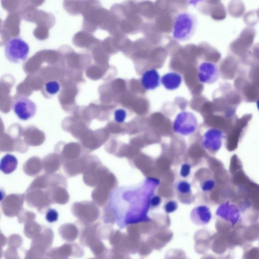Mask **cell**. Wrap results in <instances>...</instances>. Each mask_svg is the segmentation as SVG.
<instances>
[{"mask_svg": "<svg viewBox=\"0 0 259 259\" xmlns=\"http://www.w3.org/2000/svg\"><path fill=\"white\" fill-rule=\"evenodd\" d=\"M216 214L223 220L235 226L241 219L240 210L238 206L227 201L221 204L216 211Z\"/></svg>", "mask_w": 259, "mask_h": 259, "instance_id": "cell-13", "label": "cell"}, {"mask_svg": "<svg viewBox=\"0 0 259 259\" xmlns=\"http://www.w3.org/2000/svg\"><path fill=\"white\" fill-rule=\"evenodd\" d=\"M257 106L258 109L259 110V100L257 102Z\"/></svg>", "mask_w": 259, "mask_h": 259, "instance_id": "cell-37", "label": "cell"}, {"mask_svg": "<svg viewBox=\"0 0 259 259\" xmlns=\"http://www.w3.org/2000/svg\"><path fill=\"white\" fill-rule=\"evenodd\" d=\"M178 208L177 202L174 200H169L166 202L164 206L163 209L165 212L170 213L175 212Z\"/></svg>", "mask_w": 259, "mask_h": 259, "instance_id": "cell-31", "label": "cell"}, {"mask_svg": "<svg viewBox=\"0 0 259 259\" xmlns=\"http://www.w3.org/2000/svg\"><path fill=\"white\" fill-rule=\"evenodd\" d=\"M71 212L83 225L93 224L99 217L100 211L94 201L76 202L71 206Z\"/></svg>", "mask_w": 259, "mask_h": 259, "instance_id": "cell-5", "label": "cell"}, {"mask_svg": "<svg viewBox=\"0 0 259 259\" xmlns=\"http://www.w3.org/2000/svg\"><path fill=\"white\" fill-rule=\"evenodd\" d=\"M224 133L219 129L210 128L201 137L203 147L211 153L217 152L221 147Z\"/></svg>", "mask_w": 259, "mask_h": 259, "instance_id": "cell-11", "label": "cell"}, {"mask_svg": "<svg viewBox=\"0 0 259 259\" xmlns=\"http://www.w3.org/2000/svg\"><path fill=\"white\" fill-rule=\"evenodd\" d=\"M25 198L23 194H11L1 200V208L3 213L7 217L17 216L23 209Z\"/></svg>", "mask_w": 259, "mask_h": 259, "instance_id": "cell-10", "label": "cell"}, {"mask_svg": "<svg viewBox=\"0 0 259 259\" xmlns=\"http://www.w3.org/2000/svg\"><path fill=\"white\" fill-rule=\"evenodd\" d=\"M54 233L52 229L42 226L41 232L32 239L31 247L25 252V258L45 257L53 243Z\"/></svg>", "mask_w": 259, "mask_h": 259, "instance_id": "cell-3", "label": "cell"}, {"mask_svg": "<svg viewBox=\"0 0 259 259\" xmlns=\"http://www.w3.org/2000/svg\"><path fill=\"white\" fill-rule=\"evenodd\" d=\"M161 201V198L158 195H153L150 199V206L156 207L159 205Z\"/></svg>", "mask_w": 259, "mask_h": 259, "instance_id": "cell-35", "label": "cell"}, {"mask_svg": "<svg viewBox=\"0 0 259 259\" xmlns=\"http://www.w3.org/2000/svg\"><path fill=\"white\" fill-rule=\"evenodd\" d=\"M62 162L57 157L53 159L46 158L42 161V167L46 173L53 174L60 168Z\"/></svg>", "mask_w": 259, "mask_h": 259, "instance_id": "cell-25", "label": "cell"}, {"mask_svg": "<svg viewBox=\"0 0 259 259\" xmlns=\"http://www.w3.org/2000/svg\"><path fill=\"white\" fill-rule=\"evenodd\" d=\"M212 218L211 212L208 207L200 205L194 208L190 213V219L195 224L204 225L207 224Z\"/></svg>", "mask_w": 259, "mask_h": 259, "instance_id": "cell-17", "label": "cell"}, {"mask_svg": "<svg viewBox=\"0 0 259 259\" xmlns=\"http://www.w3.org/2000/svg\"><path fill=\"white\" fill-rule=\"evenodd\" d=\"M191 169V166L190 164L184 163L181 166L180 175L183 178H187L190 174Z\"/></svg>", "mask_w": 259, "mask_h": 259, "instance_id": "cell-33", "label": "cell"}, {"mask_svg": "<svg viewBox=\"0 0 259 259\" xmlns=\"http://www.w3.org/2000/svg\"><path fill=\"white\" fill-rule=\"evenodd\" d=\"M18 222L20 224L25 223L29 220H34L35 214L32 212L22 209L17 215Z\"/></svg>", "mask_w": 259, "mask_h": 259, "instance_id": "cell-27", "label": "cell"}, {"mask_svg": "<svg viewBox=\"0 0 259 259\" xmlns=\"http://www.w3.org/2000/svg\"><path fill=\"white\" fill-rule=\"evenodd\" d=\"M24 194L27 204L39 212L47 210L51 205L47 190L28 187Z\"/></svg>", "mask_w": 259, "mask_h": 259, "instance_id": "cell-7", "label": "cell"}, {"mask_svg": "<svg viewBox=\"0 0 259 259\" xmlns=\"http://www.w3.org/2000/svg\"><path fill=\"white\" fill-rule=\"evenodd\" d=\"M58 219V212L53 208H49L46 214V220L49 223H53L57 221Z\"/></svg>", "mask_w": 259, "mask_h": 259, "instance_id": "cell-30", "label": "cell"}, {"mask_svg": "<svg viewBox=\"0 0 259 259\" xmlns=\"http://www.w3.org/2000/svg\"><path fill=\"white\" fill-rule=\"evenodd\" d=\"M102 169L98 159L91 157L87 169L83 173V181L88 186L95 187L101 178Z\"/></svg>", "mask_w": 259, "mask_h": 259, "instance_id": "cell-14", "label": "cell"}, {"mask_svg": "<svg viewBox=\"0 0 259 259\" xmlns=\"http://www.w3.org/2000/svg\"><path fill=\"white\" fill-rule=\"evenodd\" d=\"M67 187L55 186L47 189L50 201L51 203L65 204L69 199V195L66 190Z\"/></svg>", "mask_w": 259, "mask_h": 259, "instance_id": "cell-18", "label": "cell"}, {"mask_svg": "<svg viewBox=\"0 0 259 259\" xmlns=\"http://www.w3.org/2000/svg\"><path fill=\"white\" fill-rule=\"evenodd\" d=\"M215 183L213 180L208 179L204 181L201 185V188L203 192L211 191L215 187Z\"/></svg>", "mask_w": 259, "mask_h": 259, "instance_id": "cell-32", "label": "cell"}, {"mask_svg": "<svg viewBox=\"0 0 259 259\" xmlns=\"http://www.w3.org/2000/svg\"><path fill=\"white\" fill-rule=\"evenodd\" d=\"M127 117L126 111L123 108H118L114 110V119L118 123L124 122Z\"/></svg>", "mask_w": 259, "mask_h": 259, "instance_id": "cell-28", "label": "cell"}, {"mask_svg": "<svg viewBox=\"0 0 259 259\" xmlns=\"http://www.w3.org/2000/svg\"><path fill=\"white\" fill-rule=\"evenodd\" d=\"M159 184L158 179L147 178L137 185L114 189L103 210L104 222H116L122 229L130 224L149 221L148 212L150 199Z\"/></svg>", "mask_w": 259, "mask_h": 259, "instance_id": "cell-1", "label": "cell"}, {"mask_svg": "<svg viewBox=\"0 0 259 259\" xmlns=\"http://www.w3.org/2000/svg\"><path fill=\"white\" fill-rule=\"evenodd\" d=\"M4 255L6 258H19L17 252V248L13 247H9L5 252Z\"/></svg>", "mask_w": 259, "mask_h": 259, "instance_id": "cell-34", "label": "cell"}, {"mask_svg": "<svg viewBox=\"0 0 259 259\" xmlns=\"http://www.w3.org/2000/svg\"><path fill=\"white\" fill-rule=\"evenodd\" d=\"M42 227L34 220H29L25 223L24 234L29 238L32 239L41 231Z\"/></svg>", "mask_w": 259, "mask_h": 259, "instance_id": "cell-24", "label": "cell"}, {"mask_svg": "<svg viewBox=\"0 0 259 259\" xmlns=\"http://www.w3.org/2000/svg\"><path fill=\"white\" fill-rule=\"evenodd\" d=\"M140 83L145 91L156 89L161 83V77L158 71L154 68L145 70L141 74Z\"/></svg>", "mask_w": 259, "mask_h": 259, "instance_id": "cell-16", "label": "cell"}, {"mask_svg": "<svg viewBox=\"0 0 259 259\" xmlns=\"http://www.w3.org/2000/svg\"><path fill=\"white\" fill-rule=\"evenodd\" d=\"M91 157H82L76 160H71L63 163V168L65 174L69 177H74L83 172L88 168Z\"/></svg>", "mask_w": 259, "mask_h": 259, "instance_id": "cell-15", "label": "cell"}, {"mask_svg": "<svg viewBox=\"0 0 259 259\" xmlns=\"http://www.w3.org/2000/svg\"><path fill=\"white\" fill-rule=\"evenodd\" d=\"M183 81L182 75L176 71H170L161 77V83L168 91H175L181 85Z\"/></svg>", "mask_w": 259, "mask_h": 259, "instance_id": "cell-19", "label": "cell"}, {"mask_svg": "<svg viewBox=\"0 0 259 259\" xmlns=\"http://www.w3.org/2000/svg\"><path fill=\"white\" fill-rule=\"evenodd\" d=\"M42 167V163L38 158H30L23 165L24 172L28 176L37 175Z\"/></svg>", "mask_w": 259, "mask_h": 259, "instance_id": "cell-23", "label": "cell"}, {"mask_svg": "<svg viewBox=\"0 0 259 259\" xmlns=\"http://www.w3.org/2000/svg\"><path fill=\"white\" fill-rule=\"evenodd\" d=\"M204 0H189L188 4L192 6H196L199 3H201Z\"/></svg>", "mask_w": 259, "mask_h": 259, "instance_id": "cell-36", "label": "cell"}, {"mask_svg": "<svg viewBox=\"0 0 259 259\" xmlns=\"http://www.w3.org/2000/svg\"><path fill=\"white\" fill-rule=\"evenodd\" d=\"M29 52V45L20 37L11 38L5 46V56L11 62L18 63L25 60Z\"/></svg>", "mask_w": 259, "mask_h": 259, "instance_id": "cell-6", "label": "cell"}, {"mask_svg": "<svg viewBox=\"0 0 259 259\" xmlns=\"http://www.w3.org/2000/svg\"><path fill=\"white\" fill-rule=\"evenodd\" d=\"M12 108L18 118L22 120H27L33 117L37 109L35 104L25 97L15 99Z\"/></svg>", "mask_w": 259, "mask_h": 259, "instance_id": "cell-8", "label": "cell"}, {"mask_svg": "<svg viewBox=\"0 0 259 259\" xmlns=\"http://www.w3.org/2000/svg\"><path fill=\"white\" fill-rule=\"evenodd\" d=\"M195 27L194 16L188 12H181L174 19L172 37L178 41H187L193 36Z\"/></svg>", "mask_w": 259, "mask_h": 259, "instance_id": "cell-2", "label": "cell"}, {"mask_svg": "<svg viewBox=\"0 0 259 259\" xmlns=\"http://www.w3.org/2000/svg\"><path fill=\"white\" fill-rule=\"evenodd\" d=\"M219 75L218 67L212 62L204 61L198 66L197 78L201 83H213L218 79Z\"/></svg>", "mask_w": 259, "mask_h": 259, "instance_id": "cell-12", "label": "cell"}, {"mask_svg": "<svg viewBox=\"0 0 259 259\" xmlns=\"http://www.w3.org/2000/svg\"><path fill=\"white\" fill-rule=\"evenodd\" d=\"M198 127L196 116L189 111H182L178 113L172 122L174 132L182 136H188L194 134Z\"/></svg>", "mask_w": 259, "mask_h": 259, "instance_id": "cell-4", "label": "cell"}, {"mask_svg": "<svg viewBox=\"0 0 259 259\" xmlns=\"http://www.w3.org/2000/svg\"><path fill=\"white\" fill-rule=\"evenodd\" d=\"M175 188L179 199L182 202H190L189 199L192 195V189L189 182L185 180L179 181L175 183Z\"/></svg>", "mask_w": 259, "mask_h": 259, "instance_id": "cell-20", "label": "cell"}, {"mask_svg": "<svg viewBox=\"0 0 259 259\" xmlns=\"http://www.w3.org/2000/svg\"><path fill=\"white\" fill-rule=\"evenodd\" d=\"M46 92L50 95L57 94L60 89V85L57 81L51 80L47 82L45 86Z\"/></svg>", "mask_w": 259, "mask_h": 259, "instance_id": "cell-26", "label": "cell"}, {"mask_svg": "<svg viewBox=\"0 0 259 259\" xmlns=\"http://www.w3.org/2000/svg\"><path fill=\"white\" fill-rule=\"evenodd\" d=\"M18 160L16 157L10 154L5 155L1 160V170L5 174L13 172L17 168Z\"/></svg>", "mask_w": 259, "mask_h": 259, "instance_id": "cell-22", "label": "cell"}, {"mask_svg": "<svg viewBox=\"0 0 259 259\" xmlns=\"http://www.w3.org/2000/svg\"><path fill=\"white\" fill-rule=\"evenodd\" d=\"M7 243L9 247L17 248L22 245V239L18 234H13L10 235L8 238Z\"/></svg>", "mask_w": 259, "mask_h": 259, "instance_id": "cell-29", "label": "cell"}, {"mask_svg": "<svg viewBox=\"0 0 259 259\" xmlns=\"http://www.w3.org/2000/svg\"><path fill=\"white\" fill-rule=\"evenodd\" d=\"M59 233L63 240L71 242L77 237L79 230L74 224L67 223L62 225L59 227Z\"/></svg>", "mask_w": 259, "mask_h": 259, "instance_id": "cell-21", "label": "cell"}, {"mask_svg": "<svg viewBox=\"0 0 259 259\" xmlns=\"http://www.w3.org/2000/svg\"><path fill=\"white\" fill-rule=\"evenodd\" d=\"M83 254V249L78 244L69 243H65L58 247L49 249L46 254L45 258H67L70 256H82Z\"/></svg>", "mask_w": 259, "mask_h": 259, "instance_id": "cell-9", "label": "cell"}]
</instances>
